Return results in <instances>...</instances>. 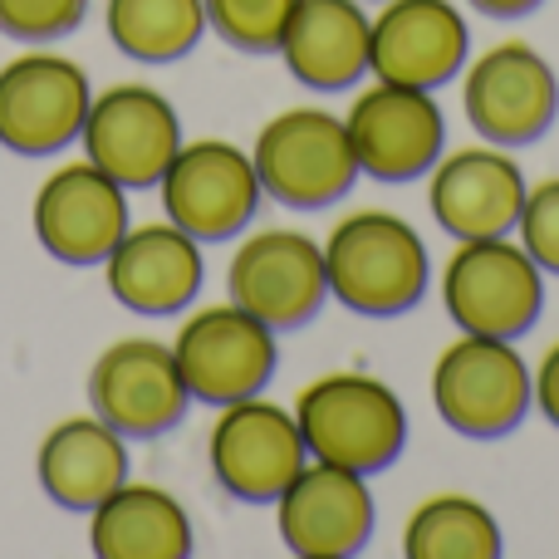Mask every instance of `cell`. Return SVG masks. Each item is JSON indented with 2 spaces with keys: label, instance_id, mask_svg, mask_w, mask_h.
<instances>
[{
  "label": "cell",
  "instance_id": "1",
  "mask_svg": "<svg viewBox=\"0 0 559 559\" xmlns=\"http://www.w3.org/2000/svg\"><path fill=\"white\" fill-rule=\"evenodd\" d=\"M295 423L314 462L373 476L407 447V413L388 383L368 373H324L295 397Z\"/></svg>",
  "mask_w": 559,
  "mask_h": 559
},
{
  "label": "cell",
  "instance_id": "2",
  "mask_svg": "<svg viewBox=\"0 0 559 559\" xmlns=\"http://www.w3.org/2000/svg\"><path fill=\"white\" fill-rule=\"evenodd\" d=\"M329 295L368 319L403 314L427 289V246L403 216L354 212L324 241Z\"/></svg>",
  "mask_w": 559,
  "mask_h": 559
},
{
  "label": "cell",
  "instance_id": "3",
  "mask_svg": "<svg viewBox=\"0 0 559 559\" xmlns=\"http://www.w3.org/2000/svg\"><path fill=\"white\" fill-rule=\"evenodd\" d=\"M251 163L261 177V192H271L280 206H295V212H319L358 182L348 128L329 108L275 114L255 138Z\"/></svg>",
  "mask_w": 559,
  "mask_h": 559
},
{
  "label": "cell",
  "instance_id": "4",
  "mask_svg": "<svg viewBox=\"0 0 559 559\" xmlns=\"http://www.w3.org/2000/svg\"><path fill=\"white\" fill-rule=\"evenodd\" d=\"M442 305L462 334L521 338L545 305L540 265L506 236L462 241L442 271Z\"/></svg>",
  "mask_w": 559,
  "mask_h": 559
},
{
  "label": "cell",
  "instance_id": "5",
  "mask_svg": "<svg viewBox=\"0 0 559 559\" xmlns=\"http://www.w3.org/2000/svg\"><path fill=\"white\" fill-rule=\"evenodd\" d=\"M432 403L462 437H506L535 403V373L511 338L462 334L437 354Z\"/></svg>",
  "mask_w": 559,
  "mask_h": 559
},
{
  "label": "cell",
  "instance_id": "6",
  "mask_svg": "<svg viewBox=\"0 0 559 559\" xmlns=\"http://www.w3.org/2000/svg\"><path fill=\"white\" fill-rule=\"evenodd\" d=\"M177 368L192 397L212 407L255 397L275 378V329L241 305H206L177 329Z\"/></svg>",
  "mask_w": 559,
  "mask_h": 559
},
{
  "label": "cell",
  "instance_id": "7",
  "mask_svg": "<svg viewBox=\"0 0 559 559\" xmlns=\"http://www.w3.org/2000/svg\"><path fill=\"white\" fill-rule=\"evenodd\" d=\"M163 212L197 241H226L246 231L261 206V177L251 153L226 138H197L182 143L163 173Z\"/></svg>",
  "mask_w": 559,
  "mask_h": 559
},
{
  "label": "cell",
  "instance_id": "8",
  "mask_svg": "<svg viewBox=\"0 0 559 559\" xmlns=\"http://www.w3.org/2000/svg\"><path fill=\"white\" fill-rule=\"evenodd\" d=\"M206 462H212V476L222 481L226 496L246 506H271L299 476L309 452L295 413L261 403V393H255L222 407L212 437H206Z\"/></svg>",
  "mask_w": 559,
  "mask_h": 559
},
{
  "label": "cell",
  "instance_id": "9",
  "mask_svg": "<svg viewBox=\"0 0 559 559\" xmlns=\"http://www.w3.org/2000/svg\"><path fill=\"white\" fill-rule=\"evenodd\" d=\"M88 163L104 167L118 187H157L167 163L182 147L177 108L147 84H114L88 104V118L79 128Z\"/></svg>",
  "mask_w": 559,
  "mask_h": 559
},
{
  "label": "cell",
  "instance_id": "10",
  "mask_svg": "<svg viewBox=\"0 0 559 559\" xmlns=\"http://www.w3.org/2000/svg\"><path fill=\"white\" fill-rule=\"evenodd\" d=\"M94 88L64 55L29 49L0 64V143L20 157H45L74 143L88 118Z\"/></svg>",
  "mask_w": 559,
  "mask_h": 559
},
{
  "label": "cell",
  "instance_id": "11",
  "mask_svg": "<svg viewBox=\"0 0 559 559\" xmlns=\"http://www.w3.org/2000/svg\"><path fill=\"white\" fill-rule=\"evenodd\" d=\"M182 368L173 344L157 338H118L88 368V407L123 437H163L187 417Z\"/></svg>",
  "mask_w": 559,
  "mask_h": 559
},
{
  "label": "cell",
  "instance_id": "12",
  "mask_svg": "<svg viewBox=\"0 0 559 559\" xmlns=\"http://www.w3.org/2000/svg\"><path fill=\"white\" fill-rule=\"evenodd\" d=\"M462 104L472 128L496 147H525L545 138V128L559 114V79L545 64L540 49L525 39H506V45L486 49L472 64L462 88Z\"/></svg>",
  "mask_w": 559,
  "mask_h": 559
},
{
  "label": "cell",
  "instance_id": "13",
  "mask_svg": "<svg viewBox=\"0 0 559 559\" xmlns=\"http://www.w3.org/2000/svg\"><path fill=\"white\" fill-rule=\"evenodd\" d=\"M348 143H354L358 173L373 182H413V177L432 173V163L447 147V118L432 104L427 88L383 84L354 98L344 118Z\"/></svg>",
  "mask_w": 559,
  "mask_h": 559
},
{
  "label": "cell",
  "instance_id": "14",
  "mask_svg": "<svg viewBox=\"0 0 559 559\" xmlns=\"http://www.w3.org/2000/svg\"><path fill=\"white\" fill-rule=\"evenodd\" d=\"M226 289H231V305L251 309L271 329L309 324L329 299L324 246L309 241L305 231H285V226L255 231L231 255Z\"/></svg>",
  "mask_w": 559,
  "mask_h": 559
},
{
  "label": "cell",
  "instance_id": "15",
  "mask_svg": "<svg viewBox=\"0 0 559 559\" xmlns=\"http://www.w3.org/2000/svg\"><path fill=\"white\" fill-rule=\"evenodd\" d=\"M128 231V197L104 167L64 163L35 192V236L59 265H104Z\"/></svg>",
  "mask_w": 559,
  "mask_h": 559
},
{
  "label": "cell",
  "instance_id": "16",
  "mask_svg": "<svg viewBox=\"0 0 559 559\" xmlns=\"http://www.w3.org/2000/svg\"><path fill=\"white\" fill-rule=\"evenodd\" d=\"M280 540L305 559H348L373 535V496L368 481L348 466H299V476L275 496Z\"/></svg>",
  "mask_w": 559,
  "mask_h": 559
},
{
  "label": "cell",
  "instance_id": "17",
  "mask_svg": "<svg viewBox=\"0 0 559 559\" xmlns=\"http://www.w3.org/2000/svg\"><path fill=\"white\" fill-rule=\"evenodd\" d=\"M466 20L452 0H388L368 35V69L383 84L442 88L466 64Z\"/></svg>",
  "mask_w": 559,
  "mask_h": 559
},
{
  "label": "cell",
  "instance_id": "18",
  "mask_svg": "<svg viewBox=\"0 0 559 559\" xmlns=\"http://www.w3.org/2000/svg\"><path fill=\"white\" fill-rule=\"evenodd\" d=\"M432 216L456 241H481V236L515 231L525 206V173L511 153L496 143L456 147L432 163Z\"/></svg>",
  "mask_w": 559,
  "mask_h": 559
},
{
  "label": "cell",
  "instance_id": "19",
  "mask_svg": "<svg viewBox=\"0 0 559 559\" xmlns=\"http://www.w3.org/2000/svg\"><path fill=\"white\" fill-rule=\"evenodd\" d=\"M104 271L114 299L133 314H177L202 289V241L173 222L128 226Z\"/></svg>",
  "mask_w": 559,
  "mask_h": 559
},
{
  "label": "cell",
  "instance_id": "20",
  "mask_svg": "<svg viewBox=\"0 0 559 559\" xmlns=\"http://www.w3.org/2000/svg\"><path fill=\"white\" fill-rule=\"evenodd\" d=\"M368 35L373 20L358 0H295L280 35V55L305 88L338 94L368 74Z\"/></svg>",
  "mask_w": 559,
  "mask_h": 559
},
{
  "label": "cell",
  "instance_id": "21",
  "mask_svg": "<svg viewBox=\"0 0 559 559\" xmlns=\"http://www.w3.org/2000/svg\"><path fill=\"white\" fill-rule=\"evenodd\" d=\"M35 472L55 506H64V511H94L104 496H114L128 481L123 432H114L104 417H64L39 442Z\"/></svg>",
  "mask_w": 559,
  "mask_h": 559
},
{
  "label": "cell",
  "instance_id": "22",
  "mask_svg": "<svg viewBox=\"0 0 559 559\" xmlns=\"http://www.w3.org/2000/svg\"><path fill=\"white\" fill-rule=\"evenodd\" d=\"M88 545L98 559H187L192 521L163 486H118L94 506Z\"/></svg>",
  "mask_w": 559,
  "mask_h": 559
},
{
  "label": "cell",
  "instance_id": "23",
  "mask_svg": "<svg viewBox=\"0 0 559 559\" xmlns=\"http://www.w3.org/2000/svg\"><path fill=\"white\" fill-rule=\"evenodd\" d=\"M108 39L138 64H173L206 35L202 0H108Z\"/></svg>",
  "mask_w": 559,
  "mask_h": 559
},
{
  "label": "cell",
  "instance_id": "24",
  "mask_svg": "<svg viewBox=\"0 0 559 559\" xmlns=\"http://www.w3.org/2000/svg\"><path fill=\"white\" fill-rule=\"evenodd\" d=\"M407 559H496L501 555V525L472 496H427L403 531Z\"/></svg>",
  "mask_w": 559,
  "mask_h": 559
},
{
  "label": "cell",
  "instance_id": "25",
  "mask_svg": "<svg viewBox=\"0 0 559 559\" xmlns=\"http://www.w3.org/2000/svg\"><path fill=\"white\" fill-rule=\"evenodd\" d=\"M206 25L246 55H275L295 0H202Z\"/></svg>",
  "mask_w": 559,
  "mask_h": 559
},
{
  "label": "cell",
  "instance_id": "26",
  "mask_svg": "<svg viewBox=\"0 0 559 559\" xmlns=\"http://www.w3.org/2000/svg\"><path fill=\"white\" fill-rule=\"evenodd\" d=\"M515 231H521V246L531 251V261L540 271L559 275V177L525 187V206Z\"/></svg>",
  "mask_w": 559,
  "mask_h": 559
},
{
  "label": "cell",
  "instance_id": "27",
  "mask_svg": "<svg viewBox=\"0 0 559 559\" xmlns=\"http://www.w3.org/2000/svg\"><path fill=\"white\" fill-rule=\"evenodd\" d=\"M88 0H0V35L10 39H59L84 20Z\"/></svg>",
  "mask_w": 559,
  "mask_h": 559
},
{
  "label": "cell",
  "instance_id": "28",
  "mask_svg": "<svg viewBox=\"0 0 559 559\" xmlns=\"http://www.w3.org/2000/svg\"><path fill=\"white\" fill-rule=\"evenodd\" d=\"M535 403H540V413L559 427V344L540 358V368H535Z\"/></svg>",
  "mask_w": 559,
  "mask_h": 559
},
{
  "label": "cell",
  "instance_id": "29",
  "mask_svg": "<svg viewBox=\"0 0 559 559\" xmlns=\"http://www.w3.org/2000/svg\"><path fill=\"white\" fill-rule=\"evenodd\" d=\"M472 5L491 20H515V15H525V10H535L540 0H472Z\"/></svg>",
  "mask_w": 559,
  "mask_h": 559
}]
</instances>
